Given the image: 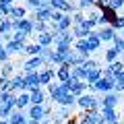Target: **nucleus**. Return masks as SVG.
Returning a JSON list of instances; mask_svg holds the SVG:
<instances>
[{"label":"nucleus","mask_w":124,"mask_h":124,"mask_svg":"<svg viewBox=\"0 0 124 124\" xmlns=\"http://www.w3.org/2000/svg\"><path fill=\"white\" fill-rule=\"evenodd\" d=\"M77 108L81 112H91V110H101V99L95 97L93 93H85L81 97H77Z\"/></svg>","instance_id":"f257e3e1"},{"label":"nucleus","mask_w":124,"mask_h":124,"mask_svg":"<svg viewBox=\"0 0 124 124\" xmlns=\"http://www.w3.org/2000/svg\"><path fill=\"white\" fill-rule=\"evenodd\" d=\"M81 120H79V116H70V118L66 120V124H79Z\"/></svg>","instance_id":"a19ab883"},{"label":"nucleus","mask_w":124,"mask_h":124,"mask_svg":"<svg viewBox=\"0 0 124 124\" xmlns=\"http://www.w3.org/2000/svg\"><path fill=\"white\" fill-rule=\"evenodd\" d=\"M114 87H116V83L114 81H108V79H99L95 85H89V91L91 93H101V95H106V93H112L114 91Z\"/></svg>","instance_id":"20e7f679"},{"label":"nucleus","mask_w":124,"mask_h":124,"mask_svg":"<svg viewBox=\"0 0 124 124\" xmlns=\"http://www.w3.org/2000/svg\"><path fill=\"white\" fill-rule=\"evenodd\" d=\"M103 2H108V0H103Z\"/></svg>","instance_id":"de8ad7c7"},{"label":"nucleus","mask_w":124,"mask_h":124,"mask_svg":"<svg viewBox=\"0 0 124 124\" xmlns=\"http://www.w3.org/2000/svg\"><path fill=\"white\" fill-rule=\"evenodd\" d=\"M25 81H27V91H33V89H39L41 83H39V72H29L25 75Z\"/></svg>","instance_id":"aec40b11"},{"label":"nucleus","mask_w":124,"mask_h":124,"mask_svg":"<svg viewBox=\"0 0 124 124\" xmlns=\"http://www.w3.org/2000/svg\"><path fill=\"white\" fill-rule=\"evenodd\" d=\"M13 31H15L13 19H2V21H0V35H10Z\"/></svg>","instance_id":"bb28decb"},{"label":"nucleus","mask_w":124,"mask_h":124,"mask_svg":"<svg viewBox=\"0 0 124 124\" xmlns=\"http://www.w3.org/2000/svg\"><path fill=\"white\" fill-rule=\"evenodd\" d=\"M13 39H15V41H21V44H27L29 35H27V33H23V31H15V33H13Z\"/></svg>","instance_id":"c9c22d12"},{"label":"nucleus","mask_w":124,"mask_h":124,"mask_svg":"<svg viewBox=\"0 0 124 124\" xmlns=\"http://www.w3.org/2000/svg\"><path fill=\"white\" fill-rule=\"evenodd\" d=\"M72 35H75V39H87V35H89V31L87 29H83L81 25H72Z\"/></svg>","instance_id":"7c9ffc66"},{"label":"nucleus","mask_w":124,"mask_h":124,"mask_svg":"<svg viewBox=\"0 0 124 124\" xmlns=\"http://www.w3.org/2000/svg\"><path fill=\"white\" fill-rule=\"evenodd\" d=\"M41 124H54V122H52L50 118H46V120H41Z\"/></svg>","instance_id":"79ce46f5"},{"label":"nucleus","mask_w":124,"mask_h":124,"mask_svg":"<svg viewBox=\"0 0 124 124\" xmlns=\"http://www.w3.org/2000/svg\"><path fill=\"white\" fill-rule=\"evenodd\" d=\"M8 120H10V124H29V116H27L23 110H15Z\"/></svg>","instance_id":"412c9836"},{"label":"nucleus","mask_w":124,"mask_h":124,"mask_svg":"<svg viewBox=\"0 0 124 124\" xmlns=\"http://www.w3.org/2000/svg\"><path fill=\"white\" fill-rule=\"evenodd\" d=\"M13 27H15V31H23L27 35H33V33H35V31H33V19H19V21H13Z\"/></svg>","instance_id":"1a4fd4ad"},{"label":"nucleus","mask_w":124,"mask_h":124,"mask_svg":"<svg viewBox=\"0 0 124 124\" xmlns=\"http://www.w3.org/2000/svg\"><path fill=\"white\" fill-rule=\"evenodd\" d=\"M120 124H124V122H120Z\"/></svg>","instance_id":"09e8293b"},{"label":"nucleus","mask_w":124,"mask_h":124,"mask_svg":"<svg viewBox=\"0 0 124 124\" xmlns=\"http://www.w3.org/2000/svg\"><path fill=\"white\" fill-rule=\"evenodd\" d=\"M101 116H103V122L106 124H120V114L118 110H112V108H101Z\"/></svg>","instance_id":"f8f14e48"},{"label":"nucleus","mask_w":124,"mask_h":124,"mask_svg":"<svg viewBox=\"0 0 124 124\" xmlns=\"http://www.w3.org/2000/svg\"><path fill=\"white\" fill-rule=\"evenodd\" d=\"M25 46H27V44H21V41L10 39L4 48H6V52H8L10 56H21V54H25Z\"/></svg>","instance_id":"f3484780"},{"label":"nucleus","mask_w":124,"mask_h":124,"mask_svg":"<svg viewBox=\"0 0 124 124\" xmlns=\"http://www.w3.org/2000/svg\"><path fill=\"white\" fill-rule=\"evenodd\" d=\"M10 58V54L6 52V48H0V64H6Z\"/></svg>","instance_id":"ea45409f"},{"label":"nucleus","mask_w":124,"mask_h":124,"mask_svg":"<svg viewBox=\"0 0 124 124\" xmlns=\"http://www.w3.org/2000/svg\"><path fill=\"white\" fill-rule=\"evenodd\" d=\"M52 13H54V8L50 6V2H44V6L37 8L31 19H33V21H44V23H50V25H52Z\"/></svg>","instance_id":"39448f33"},{"label":"nucleus","mask_w":124,"mask_h":124,"mask_svg":"<svg viewBox=\"0 0 124 124\" xmlns=\"http://www.w3.org/2000/svg\"><path fill=\"white\" fill-rule=\"evenodd\" d=\"M41 6H44V2H41V0H27V8H31L33 13H35L37 8H41Z\"/></svg>","instance_id":"58836bf2"},{"label":"nucleus","mask_w":124,"mask_h":124,"mask_svg":"<svg viewBox=\"0 0 124 124\" xmlns=\"http://www.w3.org/2000/svg\"><path fill=\"white\" fill-rule=\"evenodd\" d=\"M54 77H56V68L54 66H46L39 70V83L41 87H50L54 83Z\"/></svg>","instance_id":"9d476101"},{"label":"nucleus","mask_w":124,"mask_h":124,"mask_svg":"<svg viewBox=\"0 0 124 124\" xmlns=\"http://www.w3.org/2000/svg\"><path fill=\"white\" fill-rule=\"evenodd\" d=\"M72 44H75V41H66V39H54V50H56L58 54L70 52V50H72Z\"/></svg>","instance_id":"4be33fe9"},{"label":"nucleus","mask_w":124,"mask_h":124,"mask_svg":"<svg viewBox=\"0 0 124 124\" xmlns=\"http://www.w3.org/2000/svg\"><path fill=\"white\" fill-rule=\"evenodd\" d=\"M2 19H4V15H2V13H0V21H2Z\"/></svg>","instance_id":"a18cd8bd"},{"label":"nucleus","mask_w":124,"mask_h":124,"mask_svg":"<svg viewBox=\"0 0 124 124\" xmlns=\"http://www.w3.org/2000/svg\"><path fill=\"white\" fill-rule=\"evenodd\" d=\"M48 64H46V60L41 56H33V58H29V60L23 64V70H21V75H29V72H39V68H46Z\"/></svg>","instance_id":"7ed1b4c3"},{"label":"nucleus","mask_w":124,"mask_h":124,"mask_svg":"<svg viewBox=\"0 0 124 124\" xmlns=\"http://www.w3.org/2000/svg\"><path fill=\"white\" fill-rule=\"evenodd\" d=\"M41 2H50V0H41Z\"/></svg>","instance_id":"49530a36"},{"label":"nucleus","mask_w":124,"mask_h":124,"mask_svg":"<svg viewBox=\"0 0 124 124\" xmlns=\"http://www.w3.org/2000/svg\"><path fill=\"white\" fill-rule=\"evenodd\" d=\"M99 79H101V66L89 70V75H87V85H95Z\"/></svg>","instance_id":"c756f323"},{"label":"nucleus","mask_w":124,"mask_h":124,"mask_svg":"<svg viewBox=\"0 0 124 124\" xmlns=\"http://www.w3.org/2000/svg\"><path fill=\"white\" fill-rule=\"evenodd\" d=\"M72 66L70 64H62V66H58L56 68V79L60 81V83H66V81H70V77H72Z\"/></svg>","instance_id":"6ab92c4d"},{"label":"nucleus","mask_w":124,"mask_h":124,"mask_svg":"<svg viewBox=\"0 0 124 124\" xmlns=\"http://www.w3.org/2000/svg\"><path fill=\"white\" fill-rule=\"evenodd\" d=\"M27 116H29L31 120H46V110H44V103L41 106H29L27 108Z\"/></svg>","instance_id":"a211bd4d"},{"label":"nucleus","mask_w":124,"mask_h":124,"mask_svg":"<svg viewBox=\"0 0 124 124\" xmlns=\"http://www.w3.org/2000/svg\"><path fill=\"white\" fill-rule=\"evenodd\" d=\"M108 66L112 68V72H114V77H116V75H120V72H124V62H122V60H116L114 64H108Z\"/></svg>","instance_id":"72a5a7b5"},{"label":"nucleus","mask_w":124,"mask_h":124,"mask_svg":"<svg viewBox=\"0 0 124 124\" xmlns=\"http://www.w3.org/2000/svg\"><path fill=\"white\" fill-rule=\"evenodd\" d=\"M33 31L37 33H46V31H50V23H44V21H33Z\"/></svg>","instance_id":"2f4dec72"},{"label":"nucleus","mask_w":124,"mask_h":124,"mask_svg":"<svg viewBox=\"0 0 124 124\" xmlns=\"http://www.w3.org/2000/svg\"><path fill=\"white\" fill-rule=\"evenodd\" d=\"M41 52H44V48H41L39 44H35V41L25 46V54H27L29 58H33V56H41Z\"/></svg>","instance_id":"a878e982"},{"label":"nucleus","mask_w":124,"mask_h":124,"mask_svg":"<svg viewBox=\"0 0 124 124\" xmlns=\"http://www.w3.org/2000/svg\"><path fill=\"white\" fill-rule=\"evenodd\" d=\"M97 35H99L101 41H112L116 35H118V31H116L112 25H103V27H97Z\"/></svg>","instance_id":"ddd939ff"},{"label":"nucleus","mask_w":124,"mask_h":124,"mask_svg":"<svg viewBox=\"0 0 124 124\" xmlns=\"http://www.w3.org/2000/svg\"><path fill=\"white\" fill-rule=\"evenodd\" d=\"M10 89H13V91H19V93L27 91V81H25V75H15L13 79H10ZM27 93H29V91H27Z\"/></svg>","instance_id":"2eb2a0df"},{"label":"nucleus","mask_w":124,"mask_h":124,"mask_svg":"<svg viewBox=\"0 0 124 124\" xmlns=\"http://www.w3.org/2000/svg\"><path fill=\"white\" fill-rule=\"evenodd\" d=\"M4 46L6 44H4V39H2V35H0V48H4Z\"/></svg>","instance_id":"37998d69"},{"label":"nucleus","mask_w":124,"mask_h":124,"mask_svg":"<svg viewBox=\"0 0 124 124\" xmlns=\"http://www.w3.org/2000/svg\"><path fill=\"white\" fill-rule=\"evenodd\" d=\"M101 77H103V79H108V81H114V83H116V77H114V72H112L110 66H103V68H101Z\"/></svg>","instance_id":"4c0bfd02"},{"label":"nucleus","mask_w":124,"mask_h":124,"mask_svg":"<svg viewBox=\"0 0 124 124\" xmlns=\"http://www.w3.org/2000/svg\"><path fill=\"white\" fill-rule=\"evenodd\" d=\"M29 95H31V106H41V103H46V99H48V91H46L44 87L33 89Z\"/></svg>","instance_id":"4468645a"},{"label":"nucleus","mask_w":124,"mask_h":124,"mask_svg":"<svg viewBox=\"0 0 124 124\" xmlns=\"http://www.w3.org/2000/svg\"><path fill=\"white\" fill-rule=\"evenodd\" d=\"M72 50H77V52H83V54H91L87 48V39H77L75 44H72Z\"/></svg>","instance_id":"473e14b6"},{"label":"nucleus","mask_w":124,"mask_h":124,"mask_svg":"<svg viewBox=\"0 0 124 124\" xmlns=\"http://www.w3.org/2000/svg\"><path fill=\"white\" fill-rule=\"evenodd\" d=\"M103 60H106L108 64H114L116 60H120V52L114 48V46H110V48L103 52Z\"/></svg>","instance_id":"b1692460"},{"label":"nucleus","mask_w":124,"mask_h":124,"mask_svg":"<svg viewBox=\"0 0 124 124\" xmlns=\"http://www.w3.org/2000/svg\"><path fill=\"white\" fill-rule=\"evenodd\" d=\"M120 101H122V95L116 93V91L101 95V108H112V110H116V108L120 106Z\"/></svg>","instance_id":"6e6552de"},{"label":"nucleus","mask_w":124,"mask_h":124,"mask_svg":"<svg viewBox=\"0 0 124 124\" xmlns=\"http://www.w3.org/2000/svg\"><path fill=\"white\" fill-rule=\"evenodd\" d=\"M108 6H110L112 10H116V13H118V10L124 8V0H108Z\"/></svg>","instance_id":"f704fd0d"},{"label":"nucleus","mask_w":124,"mask_h":124,"mask_svg":"<svg viewBox=\"0 0 124 124\" xmlns=\"http://www.w3.org/2000/svg\"><path fill=\"white\" fill-rule=\"evenodd\" d=\"M95 4H97V0H77V8L83 10V13H87V10L95 8Z\"/></svg>","instance_id":"c85d7f7f"},{"label":"nucleus","mask_w":124,"mask_h":124,"mask_svg":"<svg viewBox=\"0 0 124 124\" xmlns=\"http://www.w3.org/2000/svg\"><path fill=\"white\" fill-rule=\"evenodd\" d=\"M29 106H31V95L27 91L19 93L17 95V110H25V108H29Z\"/></svg>","instance_id":"5701e85b"},{"label":"nucleus","mask_w":124,"mask_h":124,"mask_svg":"<svg viewBox=\"0 0 124 124\" xmlns=\"http://www.w3.org/2000/svg\"><path fill=\"white\" fill-rule=\"evenodd\" d=\"M0 124H10V120H2L0 118Z\"/></svg>","instance_id":"c03bdc74"},{"label":"nucleus","mask_w":124,"mask_h":124,"mask_svg":"<svg viewBox=\"0 0 124 124\" xmlns=\"http://www.w3.org/2000/svg\"><path fill=\"white\" fill-rule=\"evenodd\" d=\"M33 39H35V44H39L41 48H54V39H56V35H54L52 31H46V33H37Z\"/></svg>","instance_id":"9b49d317"},{"label":"nucleus","mask_w":124,"mask_h":124,"mask_svg":"<svg viewBox=\"0 0 124 124\" xmlns=\"http://www.w3.org/2000/svg\"><path fill=\"white\" fill-rule=\"evenodd\" d=\"M101 44H103V41L99 39L97 29H95V31H91V33L87 35V48H89V52H91V54H93V52H97V50L101 48Z\"/></svg>","instance_id":"dca6fc26"},{"label":"nucleus","mask_w":124,"mask_h":124,"mask_svg":"<svg viewBox=\"0 0 124 124\" xmlns=\"http://www.w3.org/2000/svg\"><path fill=\"white\" fill-rule=\"evenodd\" d=\"M25 2H27V0H25Z\"/></svg>","instance_id":"8fccbe9b"},{"label":"nucleus","mask_w":124,"mask_h":124,"mask_svg":"<svg viewBox=\"0 0 124 124\" xmlns=\"http://www.w3.org/2000/svg\"><path fill=\"white\" fill-rule=\"evenodd\" d=\"M72 116V108H62V106H58V110H54V114H52V122L54 124H66V120Z\"/></svg>","instance_id":"0eeeda50"},{"label":"nucleus","mask_w":124,"mask_h":124,"mask_svg":"<svg viewBox=\"0 0 124 124\" xmlns=\"http://www.w3.org/2000/svg\"><path fill=\"white\" fill-rule=\"evenodd\" d=\"M79 120L83 124H103L101 110H91V112H81Z\"/></svg>","instance_id":"423d86ee"},{"label":"nucleus","mask_w":124,"mask_h":124,"mask_svg":"<svg viewBox=\"0 0 124 124\" xmlns=\"http://www.w3.org/2000/svg\"><path fill=\"white\" fill-rule=\"evenodd\" d=\"M85 19H87V15H85L83 10H77V13H72V21H75V25H81Z\"/></svg>","instance_id":"e433bc0d"},{"label":"nucleus","mask_w":124,"mask_h":124,"mask_svg":"<svg viewBox=\"0 0 124 124\" xmlns=\"http://www.w3.org/2000/svg\"><path fill=\"white\" fill-rule=\"evenodd\" d=\"M68 93H70V91L66 89V85H64V83H52V85L48 87V95H50V99H52L56 106L66 97Z\"/></svg>","instance_id":"f03ea898"},{"label":"nucleus","mask_w":124,"mask_h":124,"mask_svg":"<svg viewBox=\"0 0 124 124\" xmlns=\"http://www.w3.org/2000/svg\"><path fill=\"white\" fill-rule=\"evenodd\" d=\"M13 21H19V19H27V6H17L15 4L13 8H10V17Z\"/></svg>","instance_id":"393cba45"},{"label":"nucleus","mask_w":124,"mask_h":124,"mask_svg":"<svg viewBox=\"0 0 124 124\" xmlns=\"http://www.w3.org/2000/svg\"><path fill=\"white\" fill-rule=\"evenodd\" d=\"M13 70H15V66L10 64V62L2 64V66H0V79H4V81H10V79H13Z\"/></svg>","instance_id":"cd10ccee"}]
</instances>
